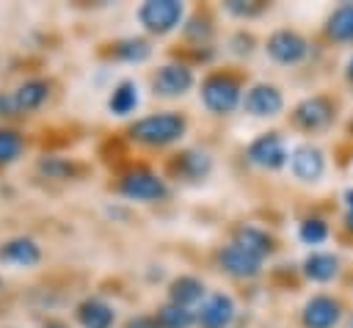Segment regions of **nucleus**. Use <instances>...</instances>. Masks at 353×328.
Returning <instances> with one entry per match:
<instances>
[{
	"mask_svg": "<svg viewBox=\"0 0 353 328\" xmlns=\"http://www.w3.org/2000/svg\"><path fill=\"white\" fill-rule=\"evenodd\" d=\"M185 132V119L179 113H154V116H146L141 121H135L130 127V135L138 141V143H146V146H165V143H174L179 141Z\"/></svg>",
	"mask_w": 353,
	"mask_h": 328,
	"instance_id": "obj_1",
	"label": "nucleus"
},
{
	"mask_svg": "<svg viewBox=\"0 0 353 328\" xmlns=\"http://www.w3.org/2000/svg\"><path fill=\"white\" fill-rule=\"evenodd\" d=\"M201 102L212 113H232L240 105V83L229 74H210L201 83Z\"/></svg>",
	"mask_w": 353,
	"mask_h": 328,
	"instance_id": "obj_2",
	"label": "nucleus"
},
{
	"mask_svg": "<svg viewBox=\"0 0 353 328\" xmlns=\"http://www.w3.org/2000/svg\"><path fill=\"white\" fill-rule=\"evenodd\" d=\"M182 3L179 0H146L138 8V19L149 33H168L182 22Z\"/></svg>",
	"mask_w": 353,
	"mask_h": 328,
	"instance_id": "obj_3",
	"label": "nucleus"
},
{
	"mask_svg": "<svg viewBox=\"0 0 353 328\" xmlns=\"http://www.w3.org/2000/svg\"><path fill=\"white\" fill-rule=\"evenodd\" d=\"M119 190L127 198H135V201H157V198H163L168 193L165 182L152 171H130L119 182Z\"/></svg>",
	"mask_w": 353,
	"mask_h": 328,
	"instance_id": "obj_4",
	"label": "nucleus"
},
{
	"mask_svg": "<svg viewBox=\"0 0 353 328\" xmlns=\"http://www.w3.org/2000/svg\"><path fill=\"white\" fill-rule=\"evenodd\" d=\"M331 119H334V105L325 96H309V99L298 102L292 110V121L309 132L325 130L331 124Z\"/></svg>",
	"mask_w": 353,
	"mask_h": 328,
	"instance_id": "obj_5",
	"label": "nucleus"
},
{
	"mask_svg": "<svg viewBox=\"0 0 353 328\" xmlns=\"http://www.w3.org/2000/svg\"><path fill=\"white\" fill-rule=\"evenodd\" d=\"M248 160L254 165H259V168L273 171V168H281L290 160V154H287V146H284L281 135L279 132H268V135H259L248 146Z\"/></svg>",
	"mask_w": 353,
	"mask_h": 328,
	"instance_id": "obj_6",
	"label": "nucleus"
},
{
	"mask_svg": "<svg viewBox=\"0 0 353 328\" xmlns=\"http://www.w3.org/2000/svg\"><path fill=\"white\" fill-rule=\"evenodd\" d=\"M243 107L245 113L256 116V119H270V116H279L281 107H284V96L276 85H268V83H259L254 88H248V94L243 96Z\"/></svg>",
	"mask_w": 353,
	"mask_h": 328,
	"instance_id": "obj_7",
	"label": "nucleus"
},
{
	"mask_svg": "<svg viewBox=\"0 0 353 328\" xmlns=\"http://www.w3.org/2000/svg\"><path fill=\"white\" fill-rule=\"evenodd\" d=\"M268 52L273 61L279 63H298L306 58L309 52V44L303 36H298L295 30H276L270 39H268Z\"/></svg>",
	"mask_w": 353,
	"mask_h": 328,
	"instance_id": "obj_8",
	"label": "nucleus"
},
{
	"mask_svg": "<svg viewBox=\"0 0 353 328\" xmlns=\"http://www.w3.org/2000/svg\"><path fill=\"white\" fill-rule=\"evenodd\" d=\"M193 85V72L182 63H165L157 69L154 80H152V88L154 94L160 96H182L188 88Z\"/></svg>",
	"mask_w": 353,
	"mask_h": 328,
	"instance_id": "obj_9",
	"label": "nucleus"
},
{
	"mask_svg": "<svg viewBox=\"0 0 353 328\" xmlns=\"http://www.w3.org/2000/svg\"><path fill=\"white\" fill-rule=\"evenodd\" d=\"M342 317V306L339 300L328 298V295H317L303 306V325L306 328H334Z\"/></svg>",
	"mask_w": 353,
	"mask_h": 328,
	"instance_id": "obj_10",
	"label": "nucleus"
},
{
	"mask_svg": "<svg viewBox=\"0 0 353 328\" xmlns=\"http://www.w3.org/2000/svg\"><path fill=\"white\" fill-rule=\"evenodd\" d=\"M290 168H292V174H295L298 179H303V182H317V179L323 176V171H325L323 152H320L317 146L303 143V146H298V149L290 154Z\"/></svg>",
	"mask_w": 353,
	"mask_h": 328,
	"instance_id": "obj_11",
	"label": "nucleus"
},
{
	"mask_svg": "<svg viewBox=\"0 0 353 328\" xmlns=\"http://www.w3.org/2000/svg\"><path fill=\"white\" fill-rule=\"evenodd\" d=\"M234 317V300L223 292H215L210 298H204L201 309H199V325L201 328H226Z\"/></svg>",
	"mask_w": 353,
	"mask_h": 328,
	"instance_id": "obj_12",
	"label": "nucleus"
},
{
	"mask_svg": "<svg viewBox=\"0 0 353 328\" xmlns=\"http://www.w3.org/2000/svg\"><path fill=\"white\" fill-rule=\"evenodd\" d=\"M39 259H41V251H39V245L30 237H14V240L0 245V262L3 265L33 267Z\"/></svg>",
	"mask_w": 353,
	"mask_h": 328,
	"instance_id": "obj_13",
	"label": "nucleus"
},
{
	"mask_svg": "<svg viewBox=\"0 0 353 328\" xmlns=\"http://www.w3.org/2000/svg\"><path fill=\"white\" fill-rule=\"evenodd\" d=\"M221 265H223L226 273H232V276H237V278H251V276L259 273L262 259L232 243V245H226V248L221 251Z\"/></svg>",
	"mask_w": 353,
	"mask_h": 328,
	"instance_id": "obj_14",
	"label": "nucleus"
},
{
	"mask_svg": "<svg viewBox=\"0 0 353 328\" xmlns=\"http://www.w3.org/2000/svg\"><path fill=\"white\" fill-rule=\"evenodd\" d=\"M77 320L83 328H110L113 325V309L99 298H88L77 306Z\"/></svg>",
	"mask_w": 353,
	"mask_h": 328,
	"instance_id": "obj_15",
	"label": "nucleus"
},
{
	"mask_svg": "<svg viewBox=\"0 0 353 328\" xmlns=\"http://www.w3.org/2000/svg\"><path fill=\"white\" fill-rule=\"evenodd\" d=\"M234 245L245 248L248 254H254V256H259V259L273 251V240L268 237V232H262V229H256V226H240V229L234 232Z\"/></svg>",
	"mask_w": 353,
	"mask_h": 328,
	"instance_id": "obj_16",
	"label": "nucleus"
},
{
	"mask_svg": "<svg viewBox=\"0 0 353 328\" xmlns=\"http://www.w3.org/2000/svg\"><path fill=\"white\" fill-rule=\"evenodd\" d=\"M201 298H204V284L196 276H179L171 281V303L188 309L190 303H199Z\"/></svg>",
	"mask_w": 353,
	"mask_h": 328,
	"instance_id": "obj_17",
	"label": "nucleus"
},
{
	"mask_svg": "<svg viewBox=\"0 0 353 328\" xmlns=\"http://www.w3.org/2000/svg\"><path fill=\"white\" fill-rule=\"evenodd\" d=\"M50 94V85L44 80H28L14 91V105L17 110H36Z\"/></svg>",
	"mask_w": 353,
	"mask_h": 328,
	"instance_id": "obj_18",
	"label": "nucleus"
},
{
	"mask_svg": "<svg viewBox=\"0 0 353 328\" xmlns=\"http://www.w3.org/2000/svg\"><path fill=\"white\" fill-rule=\"evenodd\" d=\"M303 273L312 281H331L339 273V259L334 254H309L303 262Z\"/></svg>",
	"mask_w": 353,
	"mask_h": 328,
	"instance_id": "obj_19",
	"label": "nucleus"
},
{
	"mask_svg": "<svg viewBox=\"0 0 353 328\" xmlns=\"http://www.w3.org/2000/svg\"><path fill=\"white\" fill-rule=\"evenodd\" d=\"M108 107H110V113H116V116L132 113V110L138 107V85H135L132 80L119 83V85L113 88L110 99H108Z\"/></svg>",
	"mask_w": 353,
	"mask_h": 328,
	"instance_id": "obj_20",
	"label": "nucleus"
},
{
	"mask_svg": "<svg viewBox=\"0 0 353 328\" xmlns=\"http://www.w3.org/2000/svg\"><path fill=\"white\" fill-rule=\"evenodd\" d=\"M328 36L336 41H353V3L339 6L328 17Z\"/></svg>",
	"mask_w": 353,
	"mask_h": 328,
	"instance_id": "obj_21",
	"label": "nucleus"
},
{
	"mask_svg": "<svg viewBox=\"0 0 353 328\" xmlns=\"http://www.w3.org/2000/svg\"><path fill=\"white\" fill-rule=\"evenodd\" d=\"M210 165H212L210 163V154L207 152H196V149L182 152L179 160H176V171L182 176H188V179H201L210 171Z\"/></svg>",
	"mask_w": 353,
	"mask_h": 328,
	"instance_id": "obj_22",
	"label": "nucleus"
},
{
	"mask_svg": "<svg viewBox=\"0 0 353 328\" xmlns=\"http://www.w3.org/2000/svg\"><path fill=\"white\" fill-rule=\"evenodd\" d=\"M157 328H190L193 325V311L176 303H168L157 311Z\"/></svg>",
	"mask_w": 353,
	"mask_h": 328,
	"instance_id": "obj_23",
	"label": "nucleus"
},
{
	"mask_svg": "<svg viewBox=\"0 0 353 328\" xmlns=\"http://www.w3.org/2000/svg\"><path fill=\"white\" fill-rule=\"evenodd\" d=\"M149 52H152V47L143 39H124V41L113 44V55L119 61H127V63H141L149 58Z\"/></svg>",
	"mask_w": 353,
	"mask_h": 328,
	"instance_id": "obj_24",
	"label": "nucleus"
},
{
	"mask_svg": "<svg viewBox=\"0 0 353 328\" xmlns=\"http://www.w3.org/2000/svg\"><path fill=\"white\" fill-rule=\"evenodd\" d=\"M25 149V141L14 130H0V163H14Z\"/></svg>",
	"mask_w": 353,
	"mask_h": 328,
	"instance_id": "obj_25",
	"label": "nucleus"
},
{
	"mask_svg": "<svg viewBox=\"0 0 353 328\" xmlns=\"http://www.w3.org/2000/svg\"><path fill=\"white\" fill-rule=\"evenodd\" d=\"M39 171L47 174L50 179H69L74 174V165L61 160V157H41L39 160Z\"/></svg>",
	"mask_w": 353,
	"mask_h": 328,
	"instance_id": "obj_26",
	"label": "nucleus"
},
{
	"mask_svg": "<svg viewBox=\"0 0 353 328\" xmlns=\"http://www.w3.org/2000/svg\"><path fill=\"white\" fill-rule=\"evenodd\" d=\"M325 237H328V226H325L320 218H309V221L301 223V240H303L306 245H317V243H323Z\"/></svg>",
	"mask_w": 353,
	"mask_h": 328,
	"instance_id": "obj_27",
	"label": "nucleus"
},
{
	"mask_svg": "<svg viewBox=\"0 0 353 328\" xmlns=\"http://www.w3.org/2000/svg\"><path fill=\"white\" fill-rule=\"evenodd\" d=\"M154 325H157V320H130L127 328H154Z\"/></svg>",
	"mask_w": 353,
	"mask_h": 328,
	"instance_id": "obj_28",
	"label": "nucleus"
},
{
	"mask_svg": "<svg viewBox=\"0 0 353 328\" xmlns=\"http://www.w3.org/2000/svg\"><path fill=\"white\" fill-rule=\"evenodd\" d=\"M193 25H199V17H196V19H193ZM201 25H207V19H204V22H201ZM196 30H199V28H188V33H190V36H196ZM201 33H204V36H207V33H210V25H207V28H201Z\"/></svg>",
	"mask_w": 353,
	"mask_h": 328,
	"instance_id": "obj_29",
	"label": "nucleus"
},
{
	"mask_svg": "<svg viewBox=\"0 0 353 328\" xmlns=\"http://www.w3.org/2000/svg\"><path fill=\"white\" fill-rule=\"evenodd\" d=\"M345 201H347V212H353V190L345 193Z\"/></svg>",
	"mask_w": 353,
	"mask_h": 328,
	"instance_id": "obj_30",
	"label": "nucleus"
},
{
	"mask_svg": "<svg viewBox=\"0 0 353 328\" xmlns=\"http://www.w3.org/2000/svg\"><path fill=\"white\" fill-rule=\"evenodd\" d=\"M345 223H347V229L353 232V212H347V215H345Z\"/></svg>",
	"mask_w": 353,
	"mask_h": 328,
	"instance_id": "obj_31",
	"label": "nucleus"
},
{
	"mask_svg": "<svg viewBox=\"0 0 353 328\" xmlns=\"http://www.w3.org/2000/svg\"><path fill=\"white\" fill-rule=\"evenodd\" d=\"M44 328H66V325H61V322H47Z\"/></svg>",
	"mask_w": 353,
	"mask_h": 328,
	"instance_id": "obj_32",
	"label": "nucleus"
},
{
	"mask_svg": "<svg viewBox=\"0 0 353 328\" xmlns=\"http://www.w3.org/2000/svg\"><path fill=\"white\" fill-rule=\"evenodd\" d=\"M347 77L353 80V58H350V63H347Z\"/></svg>",
	"mask_w": 353,
	"mask_h": 328,
	"instance_id": "obj_33",
	"label": "nucleus"
}]
</instances>
